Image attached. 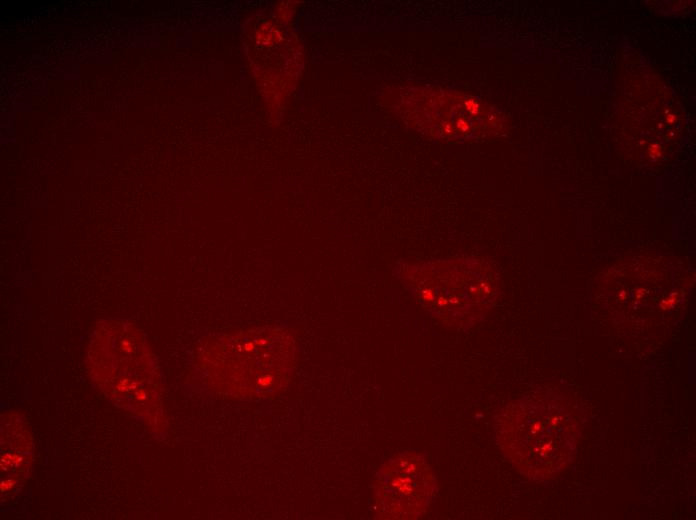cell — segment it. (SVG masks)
<instances>
[{
  "instance_id": "2",
  "label": "cell",
  "mask_w": 696,
  "mask_h": 520,
  "mask_svg": "<svg viewBox=\"0 0 696 520\" xmlns=\"http://www.w3.org/2000/svg\"><path fill=\"white\" fill-rule=\"evenodd\" d=\"M374 499L380 518L415 519L432 503L437 483L425 455L404 452L376 475Z\"/></svg>"
},
{
  "instance_id": "1",
  "label": "cell",
  "mask_w": 696,
  "mask_h": 520,
  "mask_svg": "<svg viewBox=\"0 0 696 520\" xmlns=\"http://www.w3.org/2000/svg\"><path fill=\"white\" fill-rule=\"evenodd\" d=\"M496 433L505 454L526 475L549 478L572 457L576 423L557 397H527L498 416Z\"/></svg>"
}]
</instances>
